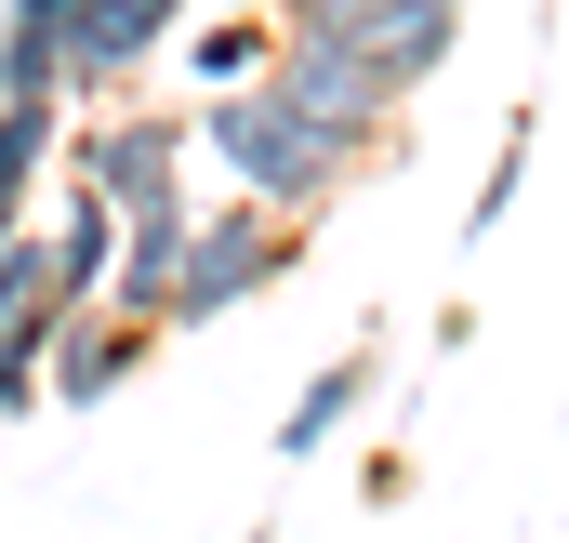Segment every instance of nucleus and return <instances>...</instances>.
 Masks as SVG:
<instances>
[{"label":"nucleus","mask_w":569,"mask_h":543,"mask_svg":"<svg viewBox=\"0 0 569 543\" xmlns=\"http://www.w3.org/2000/svg\"><path fill=\"white\" fill-rule=\"evenodd\" d=\"M199 159L226 172V199H266L279 226H318V213L345 199V172H358V146H345V134H318V120H291L266 80L199 107Z\"/></svg>","instance_id":"1"},{"label":"nucleus","mask_w":569,"mask_h":543,"mask_svg":"<svg viewBox=\"0 0 569 543\" xmlns=\"http://www.w3.org/2000/svg\"><path fill=\"white\" fill-rule=\"evenodd\" d=\"M291 239L266 199H212V213H186V266H172V318L159 332H212L226 305H252V292H279L291 278Z\"/></svg>","instance_id":"2"},{"label":"nucleus","mask_w":569,"mask_h":543,"mask_svg":"<svg viewBox=\"0 0 569 543\" xmlns=\"http://www.w3.org/2000/svg\"><path fill=\"white\" fill-rule=\"evenodd\" d=\"M186 159H199V120H172V107H107L93 134H67V172L107 199V213H172L186 199Z\"/></svg>","instance_id":"3"},{"label":"nucleus","mask_w":569,"mask_h":543,"mask_svg":"<svg viewBox=\"0 0 569 543\" xmlns=\"http://www.w3.org/2000/svg\"><path fill=\"white\" fill-rule=\"evenodd\" d=\"M266 93H279L291 120H318V134H345L358 159L398 134V93L371 80V53L345 40V27H279V67H266Z\"/></svg>","instance_id":"4"},{"label":"nucleus","mask_w":569,"mask_h":543,"mask_svg":"<svg viewBox=\"0 0 569 543\" xmlns=\"http://www.w3.org/2000/svg\"><path fill=\"white\" fill-rule=\"evenodd\" d=\"M172 27H186V0H80V27H67V93H80V107H120L133 67L172 53Z\"/></svg>","instance_id":"5"},{"label":"nucleus","mask_w":569,"mask_h":543,"mask_svg":"<svg viewBox=\"0 0 569 543\" xmlns=\"http://www.w3.org/2000/svg\"><path fill=\"white\" fill-rule=\"evenodd\" d=\"M345 40H358V53H371V80L411 107L437 67L463 53V0H358V13H345Z\"/></svg>","instance_id":"6"},{"label":"nucleus","mask_w":569,"mask_h":543,"mask_svg":"<svg viewBox=\"0 0 569 543\" xmlns=\"http://www.w3.org/2000/svg\"><path fill=\"white\" fill-rule=\"evenodd\" d=\"M146 358H159V332L146 318H120V305H80L67 332H53V372H40V398H67V411H107L120 385H133Z\"/></svg>","instance_id":"7"},{"label":"nucleus","mask_w":569,"mask_h":543,"mask_svg":"<svg viewBox=\"0 0 569 543\" xmlns=\"http://www.w3.org/2000/svg\"><path fill=\"white\" fill-rule=\"evenodd\" d=\"M172 67H186L199 93H252V80L279 67V13H266V0H252V13H239V0H212L199 27H172Z\"/></svg>","instance_id":"8"},{"label":"nucleus","mask_w":569,"mask_h":543,"mask_svg":"<svg viewBox=\"0 0 569 543\" xmlns=\"http://www.w3.org/2000/svg\"><path fill=\"white\" fill-rule=\"evenodd\" d=\"M67 27L80 0H0V107H67Z\"/></svg>","instance_id":"9"},{"label":"nucleus","mask_w":569,"mask_h":543,"mask_svg":"<svg viewBox=\"0 0 569 543\" xmlns=\"http://www.w3.org/2000/svg\"><path fill=\"white\" fill-rule=\"evenodd\" d=\"M40 239H53V305H67V318H80V305H107V266H120V213H107L80 172H67V199H53V226H40Z\"/></svg>","instance_id":"10"},{"label":"nucleus","mask_w":569,"mask_h":543,"mask_svg":"<svg viewBox=\"0 0 569 543\" xmlns=\"http://www.w3.org/2000/svg\"><path fill=\"white\" fill-rule=\"evenodd\" d=\"M172 266H186V199L172 213H120V266H107V305L120 318H172Z\"/></svg>","instance_id":"11"},{"label":"nucleus","mask_w":569,"mask_h":543,"mask_svg":"<svg viewBox=\"0 0 569 543\" xmlns=\"http://www.w3.org/2000/svg\"><path fill=\"white\" fill-rule=\"evenodd\" d=\"M371 385H385V358H371V345H345V358H331V372H318V385L279 411V451H291V464H305V451H331V437L371 411Z\"/></svg>","instance_id":"12"},{"label":"nucleus","mask_w":569,"mask_h":543,"mask_svg":"<svg viewBox=\"0 0 569 543\" xmlns=\"http://www.w3.org/2000/svg\"><path fill=\"white\" fill-rule=\"evenodd\" d=\"M40 172H67V107H0V239L27 226Z\"/></svg>","instance_id":"13"},{"label":"nucleus","mask_w":569,"mask_h":543,"mask_svg":"<svg viewBox=\"0 0 569 543\" xmlns=\"http://www.w3.org/2000/svg\"><path fill=\"white\" fill-rule=\"evenodd\" d=\"M27 305H53V239H40V226H13V239H0V332H13Z\"/></svg>","instance_id":"14"},{"label":"nucleus","mask_w":569,"mask_h":543,"mask_svg":"<svg viewBox=\"0 0 569 543\" xmlns=\"http://www.w3.org/2000/svg\"><path fill=\"white\" fill-rule=\"evenodd\" d=\"M517 186H530V120H503V159H490V186H477V239L517 213Z\"/></svg>","instance_id":"15"},{"label":"nucleus","mask_w":569,"mask_h":543,"mask_svg":"<svg viewBox=\"0 0 569 543\" xmlns=\"http://www.w3.org/2000/svg\"><path fill=\"white\" fill-rule=\"evenodd\" d=\"M239 13H252V0H239Z\"/></svg>","instance_id":"16"}]
</instances>
